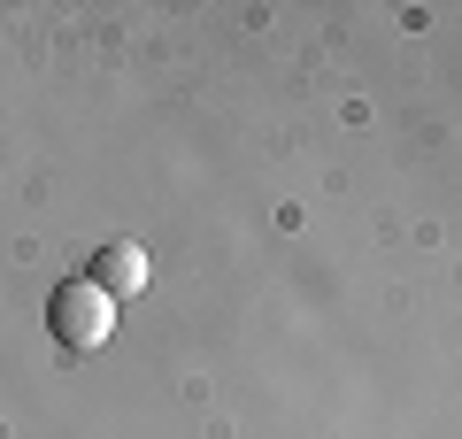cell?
<instances>
[{"instance_id": "6da1fadb", "label": "cell", "mask_w": 462, "mask_h": 439, "mask_svg": "<svg viewBox=\"0 0 462 439\" xmlns=\"http://www.w3.org/2000/svg\"><path fill=\"white\" fill-rule=\"evenodd\" d=\"M47 332H54L62 355H100V347L116 340V301L93 277H62V285L47 293Z\"/></svg>"}, {"instance_id": "7a4b0ae2", "label": "cell", "mask_w": 462, "mask_h": 439, "mask_svg": "<svg viewBox=\"0 0 462 439\" xmlns=\"http://www.w3.org/2000/svg\"><path fill=\"white\" fill-rule=\"evenodd\" d=\"M93 285L108 293V301H124V293H147V255H139V247H100L93 255Z\"/></svg>"}]
</instances>
